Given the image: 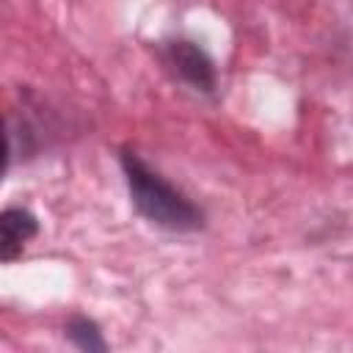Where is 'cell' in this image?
<instances>
[{"label":"cell","mask_w":353,"mask_h":353,"mask_svg":"<svg viewBox=\"0 0 353 353\" xmlns=\"http://www.w3.org/2000/svg\"><path fill=\"white\" fill-rule=\"evenodd\" d=\"M121 171L127 176V188L135 210L149 223L171 232H196L204 223V212L182 190H176L160 171H154L141 154L124 149Z\"/></svg>","instance_id":"6da1fadb"},{"label":"cell","mask_w":353,"mask_h":353,"mask_svg":"<svg viewBox=\"0 0 353 353\" xmlns=\"http://www.w3.org/2000/svg\"><path fill=\"white\" fill-rule=\"evenodd\" d=\"M160 61L174 77H179L190 88L204 91V94L215 91V83H218L215 63L196 41H188V39L163 41L160 44Z\"/></svg>","instance_id":"7a4b0ae2"},{"label":"cell","mask_w":353,"mask_h":353,"mask_svg":"<svg viewBox=\"0 0 353 353\" xmlns=\"http://www.w3.org/2000/svg\"><path fill=\"white\" fill-rule=\"evenodd\" d=\"M39 232V221L33 212L22 210V207H6L3 218H0V259L3 262H14L28 240H33Z\"/></svg>","instance_id":"3957f363"},{"label":"cell","mask_w":353,"mask_h":353,"mask_svg":"<svg viewBox=\"0 0 353 353\" xmlns=\"http://www.w3.org/2000/svg\"><path fill=\"white\" fill-rule=\"evenodd\" d=\"M66 336H69V342H72L74 347H80V350H88V353H94V350H108V342H105L99 325H97L94 320L83 317V314H74V317L66 323Z\"/></svg>","instance_id":"277c9868"}]
</instances>
